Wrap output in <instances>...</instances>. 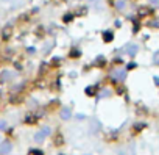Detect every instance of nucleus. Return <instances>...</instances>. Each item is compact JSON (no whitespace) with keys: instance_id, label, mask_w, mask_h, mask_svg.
<instances>
[{"instance_id":"obj_1","label":"nucleus","mask_w":159,"mask_h":155,"mask_svg":"<svg viewBox=\"0 0 159 155\" xmlns=\"http://www.w3.org/2000/svg\"><path fill=\"white\" fill-rule=\"evenodd\" d=\"M153 63L159 66V50H157V52L154 53V56H153Z\"/></svg>"},{"instance_id":"obj_2","label":"nucleus","mask_w":159,"mask_h":155,"mask_svg":"<svg viewBox=\"0 0 159 155\" xmlns=\"http://www.w3.org/2000/svg\"><path fill=\"white\" fill-rule=\"evenodd\" d=\"M154 82H156V85H159V77H154Z\"/></svg>"}]
</instances>
